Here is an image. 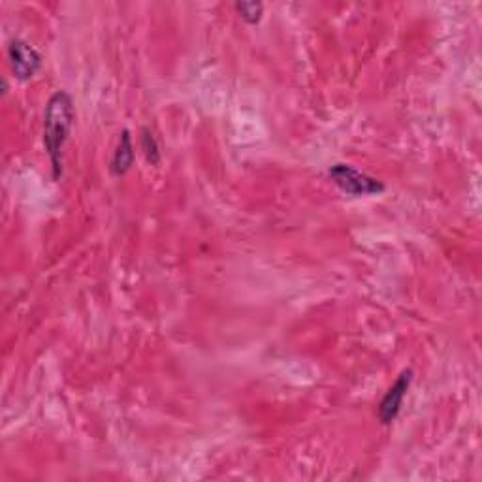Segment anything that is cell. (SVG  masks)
I'll return each instance as SVG.
<instances>
[{"instance_id": "6da1fadb", "label": "cell", "mask_w": 482, "mask_h": 482, "mask_svg": "<svg viewBox=\"0 0 482 482\" xmlns=\"http://www.w3.org/2000/svg\"><path fill=\"white\" fill-rule=\"evenodd\" d=\"M74 119L75 110L72 96L66 91H57L49 98L44 112V146L55 181L63 177V147L70 136Z\"/></svg>"}, {"instance_id": "7a4b0ae2", "label": "cell", "mask_w": 482, "mask_h": 482, "mask_svg": "<svg viewBox=\"0 0 482 482\" xmlns=\"http://www.w3.org/2000/svg\"><path fill=\"white\" fill-rule=\"evenodd\" d=\"M328 177L345 195L360 198V196H377L383 195L387 186L367 174L349 166V165H334L328 170Z\"/></svg>"}, {"instance_id": "3957f363", "label": "cell", "mask_w": 482, "mask_h": 482, "mask_svg": "<svg viewBox=\"0 0 482 482\" xmlns=\"http://www.w3.org/2000/svg\"><path fill=\"white\" fill-rule=\"evenodd\" d=\"M8 61L19 82H29L42 68V55L25 40H12L8 45Z\"/></svg>"}, {"instance_id": "277c9868", "label": "cell", "mask_w": 482, "mask_h": 482, "mask_svg": "<svg viewBox=\"0 0 482 482\" xmlns=\"http://www.w3.org/2000/svg\"><path fill=\"white\" fill-rule=\"evenodd\" d=\"M411 383H413V369L401 371L399 377L396 379V383L390 387V390L385 394V397L381 399V404H379L377 417H379L381 424L388 426L399 417L401 407H404V399L411 388Z\"/></svg>"}, {"instance_id": "5b68a950", "label": "cell", "mask_w": 482, "mask_h": 482, "mask_svg": "<svg viewBox=\"0 0 482 482\" xmlns=\"http://www.w3.org/2000/svg\"><path fill=\"white\" fill-rule=\"evenodd\" d=\"M134 156H136V153H134L130 132L123 130L119 144H117V149H115L114 158H112V172L115 176H125L134 165Z\"/></svg>"}, {"instance_id": "8992f818", "label": "cell", "mask_w": 482, "mask_h": 482, "mask_svg": "<svg viewBox=\"0 0 482 482\" xmlns=\"http://www.w3.org/2000/svg\"><path fill=\"white\" fill-rule=\"evenodd\" d=\"M236 12L239 17L249 25H256L262 19L264 14V5L262 3H236Z\"/></svg>"}, {"instance_id": "52a82bcc", "label": "cell", "mask_w": 482, "mask_h": 482, "mask_svg": "<svg viewBox=\"0 0 482 482\" xmlns=\"http://www.w3.org/2000/svg\"><path fill=\"white\" fill-rule=\"evenodd\" d=\"M142 149L146 153V158L153 166H156L160 163V147H158V142L149 128H142Z\"/></svg>"}]
</instances>
